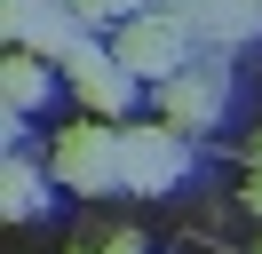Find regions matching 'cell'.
<instances>
[{
    "mask_svg": "<svg viewBox=\"0 0 262 254\" xmlns=\"http://www.w3.org/2000/svg\"><path fill=\"white\" fill-rule=\"evenodd\" d=\"M56 183L80 190V199H96V190H119L127 183V167H119V127L112 119H80L56 135Z\"/></svg>",
    "mask_w": 262,
    "mask_h": 254,
    "instance_id": "1",
    "label": "cell"
},
{
    "mask_svg": "<svg viewBox=\"0 0 262 254\" xmlns=\"http://www.w3.org/2000/svg\"><path fill=\"white\" fill-rule=\"evenodd\" d=\"M112 56L127 64L135 79H183L191 72V24H183V16H167V8H151V16H135V24H119V40H112Z\"/></svg>",
    "mask_w": 262,
    "mask_h": 254,
    "instance_id": "2",
    "label": "cell"
},
{
    "mask_svg": "<svg viewBox=\"0 0 262 254\" xmlns=\"http://www.w3.org/2000/svg\"><path fill=\"white\" fill-rule=\"evenodd\" d=\"M119 167H127V190L159 199V190L183 183V135L167 119H127L119 127Z\"/></svg>",
    "mask_w": 262,
    "mask_h": 254,
    "instance_id": "3",
    "label": "cell"
},
{
    "mask_svg": "<svg viewBox=\"0 0 262 254\" xmlns=\"http://www.w3.org/2000/svg\"><path fill=\"white\" fill-rule=\"evenodd\" d=\"M64 79H72V95H80L96 119H112V127L127 119V103H135V72L112 56V48H80V56L64 64Z\"/></svg>",
    "mask_w": 262,
    "mask_h": 254,
    "instance_id": "4",
    "label": "cell"
},
{
    "mask_svg": "<svg viewBox=\"0 0 262 254\" xmlns=\"http://www.w3.org/2000/svg\"><path fill=\"white\" fill-rule=\"evenodd\" d=\"M214 111H223V72H207V64H191L183 79H167L159 88V119L175 127H214Z\"/></svg>",
    "mask_w": 262,
    "mask_h": 254,
    "instance_id": "5",
    "label": "cell"
},
{
    "mask_svg": "<svg viewBox=\"0 0 262 254\" xmlns=\"http://www.w3.org/2000/svg\"><path fill=\"white\" fill-rule=\"evenodd\" d=\"M0 95H8V119H16V111H32L40 95H48V64H40V56H8V72H0Z\"/></svg>",
    "mask_w": 262,
    "mask_h": 254,
    "instance_id": "6",
    "label": "cell"
},
{
    "mask_svg": "<svg viewBox=\"0 0 262 254\" xmlns=\"http://www.w3.org/2000/svg\"><path fill=\"white\" fill-rule=\"evenodd\" d=\"M0 215H8V222L40 215V175L24 167V159H8V167H0Z\"/></svg>",
    "mask_w": 262,
    "mask_h": 254,
    "instance_id": "7",
    "label": "cell"
},
{
    "mask_svg": "<svg viewBox=\"0 0 262 254\" xmlns=\"http://www.w3.org/2000/svg\"><path fill=\"white\" fill-rule=\"evenodd\" d=\"M72 8H80V24H135V0H72Z\"/></svg>",
    "mask_w": 262,
    "mask_h": 254,
    "instance_id": "8",
    "label": "cell"
},
{
    "mask_svg": "<svg viewBox=\"0 0 262 254\" xmlns=\"http://www.w3.org/2000/svg\"><path fill=\"white\" fill-rule=\"evenodd\" d=\"M246 206H254V215H262V175H254V183H246Z\"/></svg>",
    "mask_w": 262,
    "mask_h": 254,
    "instance_id": "9",
    "label": "cell"
},
{
    "mask_svg": "<svg viewBox=\"0 0 262 254\" xmlns=\"http://www.w3.org/2000/svg\"><path fill=\"white\" fill-rule=\"evenodd\" d=\"M103 254H143V246H135V238H112V246H103Z\"/></svg>",
    "mask_w": 262,
    "mask_h": 254,
    "instance_id": "10",
    "label": "cell"
},
{
    "mask_svg": "<svg viewBox=\"0 0 262 254\" xmlns=\"http://www.w3.org/2000/svg\"><path fill=\"white\" fill-rule=\"evenodd\" d=\"M64 254H103V246H64Z\"/></svg>",
    "mask_w": 262,
    "mask_h": 254,
    "instance_id": "11",
    "label": "cell"
},
{
    "mask_svg": "<svg viewBox=\"0 0 262 254\" xmlns=\"http://www.w3.org/2000/svg\"><path fill=\"white\" fill-rule=\"evenodd\" d=\"M254 159H262V135H254Z\"/></svg>",
    "mask_w": 262,
    "mask_h": 254,
    "instance_id": "12",
    "label": "cell"
},
{
    "mask_svg": "<svg viewBox=\"0 0 262 254\" xmlns=\"http://www.w3.org/2000/svg\"><path fill=\"white\" fill-rule=\"evenodd\" d=\"M254 8H262V0H254Z\"/></svg>",
    "mask_w": 262,
    "mask_h": 254,
    "instance_id": "13",
    "label": "cell"
}]
</instances>
